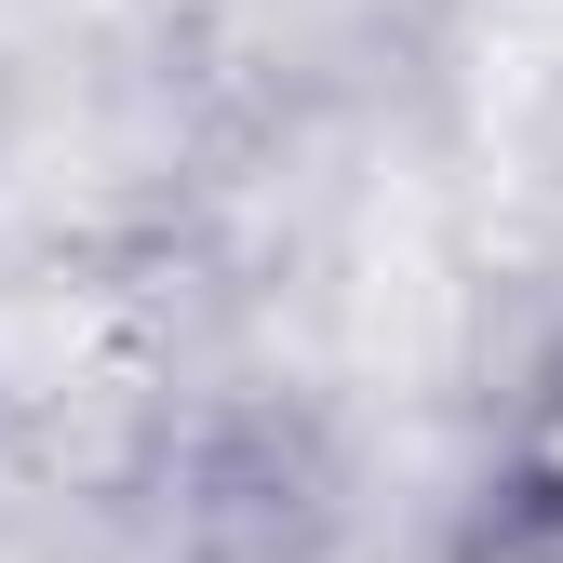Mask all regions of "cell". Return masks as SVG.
I'll return each instance as SVG.
<instances>
[{"mask_svg": "<svg viewBox=\"0 0 563 563\" xmlns=\"http://www.w3.org/2000/svg\"><path fill=\"white\" fill-rule=\"evenodd\" d=\"M470 563H563V416L523 443V470L497 483V510H483V550Z\"/></svg>", "mask_w": 563, "mask_h": 563, "instance_id": "cell-1", "label": "cell"}]
</instances>
